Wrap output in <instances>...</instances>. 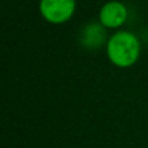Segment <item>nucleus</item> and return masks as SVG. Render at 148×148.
I'll return each instance as SVG.
<instances>
[{
	"label": "nucleus",
	"mask_w": 148,
	"mask_h": 148,
	"mask_svg": "<svg viewBox=\"0 0 148 148\" xmlns=\"http://www.w3.org/2000/svg\"><path fill=\"white\" fill-rule=\"evenodd\" d=\"M105 51L109 61L114 66L127 69L138 62L142 53V44L134 33L117 30L108 38Z\"/></svg>",
	"instance_id": "f257e3e1"
},
{
	"label": "nucleus",
	"mask_w": 148,
	"mask_h": 148,
	"mask_svg": "<svg viewBox=\"0 0 148 148\" xmlns=\"http://www.w3.org/2000/svg\"><path fill=\"white\" fill-rule=\"evenodd\" d=\"M77 0H40V16L52 25H62L74 16Z\"/></svg>",
	"instance_id": "f03ea898"
},
{
	"label": "nucleus",
	"mask_w": 148,
	"mask_h": 148,
	"mask_svg": "<svg viewBox=\"0 0 148 148\" xmlns=\"http://www.w3.org/2000/svg\"><path fill=\"white\" fill-rule=\"evenodd\" d=\"M129 10L122 1L110 0L101 5L99 10V23L105 29H120L127 21Z\"/></svg>",
	"instance_id": "7ed1b4c3"
},
{
	"label": "nucleus",
	"mask_w": 148,
	"mask_h": 148,
	"mask_svg": "<svg viewBox=\"0 0 148 148\" xmlns=\"http://www.w3.org/2000/svg\"><path fill=\"white\" fill-rule=\"evenodd\" d=\"M82 43L87 48H99L103 43L107 44L105 40V27L101 23H88L83 27L81 34Z\"/></svg>",
	"instance_id": "20e7f679"
}]
</instances>
